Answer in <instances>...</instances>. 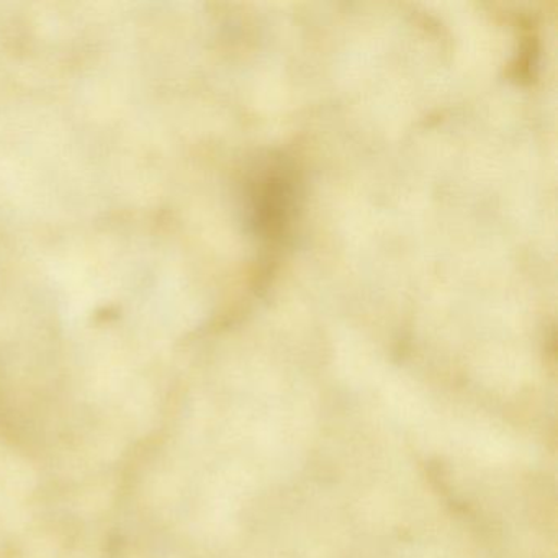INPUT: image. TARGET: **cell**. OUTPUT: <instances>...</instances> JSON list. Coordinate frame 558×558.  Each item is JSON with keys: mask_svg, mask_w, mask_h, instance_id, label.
<instances>
[{"mask_svg": "<svg viewBox=\"0 0 558 558\" xmlns=\"http://www.w3.org/2000/svg\"><path fill=\"white\" fill-rule=\"evenodd\" d=\"M295 187L292 178L282 168L260 179L254 194V218L260 233L276 236L289 225L293 211Z\"/></svg>", "mask_w": 558, "mask_h": 558, "instance_id": "obj_1", "label": "cell"}]
</instances>
